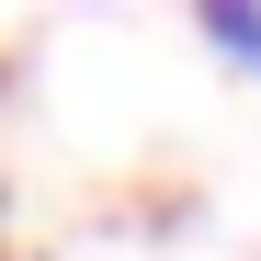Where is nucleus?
<instances>
[{
    "label": "nucleus",
    "instance_id": "f257e3e1",
    "mask_svg": "<svg viewBox=\"0 0 261 261\" xmlns=\"http://www.w3.org/2000/svg\"><path fill=\"white\" fill-rule=\"evenodd\" d=\"M193 34H204L227 68H250V80H261V0H204V12H193Z\"/></svg>",
    "mask_w": 261,
    "mask_h": 261
}]
</instances>
